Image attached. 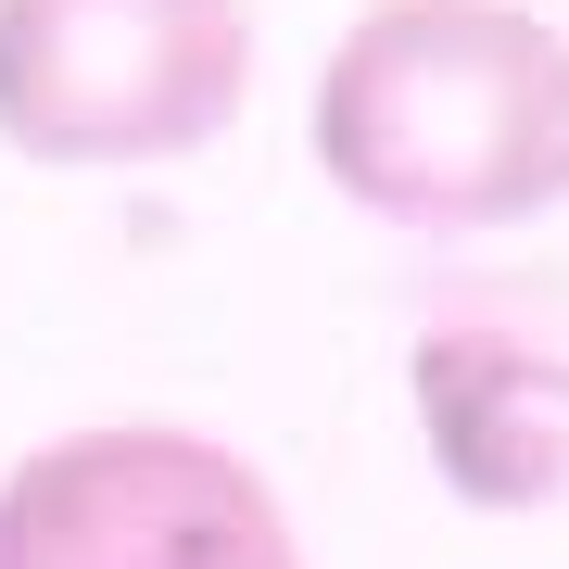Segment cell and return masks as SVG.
Masks as SVG:
<instances>
[{
  "mask_svg": "<svg viewBox=\"0 0 569 569\" xmlns=\"http://www.w3.org/2000/svg\"><path fill=\"white\" fill-rule=\"evenodd\" d=\"M406 392H418V443L456 507H481V519L557 507V481H569V355L557 342L456 317L406 355Z\"/></svg>",
  "mask_w": 569,
  "mask_h": 569,
  "instance_id": "cell-4",
  "label": "cell"
},
{
  "mask_svg": "<svg viewBox=\"0 0 569 569\" xmlns=\"http://www.w3.org/2000/svg\"><path fill=\"white\" fill-rule=\"evenodd\" d=\"M0 569H317L279 481L190 418H89L0 468Z\"/></svg>",
  "mask_w": 569,
  "mask_h": 569,
  "instance_id": "cell-3",
  "label": "cell"
},
{
  "mask_svg": "<svg viewBox=\"0 0 569 569\" xmlns=\"http://www.w3.org/2000/svg\"><path fill=\"white\" fill-rule=\"evenodd\" d=\"M305 152L380 228H531L569 203V26L531 0H367L305 89Z\"/></svg>",
  "mask_w": 569,
  "mask_h": 569,
  "instance_id": "cell-1",
  "label": "cell"
},
{
  "mask_svg": "<svg viewBox=\"0 0 569 569\" xmlns=\"http://www.w3.org/2000/svg\"><path fill=\"white\" fill-rule=\"evenodd\" d=\"M253 102V0H0V152L140 178L216 152Z\"/></svg>",
  "mask_w": 569,
  "mask_h": 569,
  "instance_id": "cell-2",
  "label": "cell"
}]
</instances>
